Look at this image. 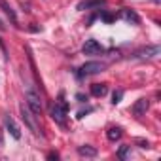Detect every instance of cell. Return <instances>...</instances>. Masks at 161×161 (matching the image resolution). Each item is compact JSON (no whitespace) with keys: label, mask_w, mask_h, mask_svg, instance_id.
I'll return each mask as SVG.
<instances>
[{"label":"cell","mask_w":161,"mask_h":161,"mask_svg":"<svg viewBox=\"0 0 161 161\" xmlns=\"http://www.w3.org/2000/svg\"><path fill=\"white\" fill-rule=\"evenodd\" d=\"M66 114H68V104H66V101H64V95L61 93V97H59V101L53 104V108H51V118L57 121V123H64V119H66Z\"/></svg>","instance_id":"6da1fadb"},{"label":"cell","mask_w":161,"mask_h":161,"mask_svg":"<svg viewBox=\"0 0 161 161\" xmlns=\"http://www.w3.org/2000/svg\"><path fill=\"white\" fill-rule=\"evenodd\" d=\"M25 101H27V106L31 108L32 114H36V116L42 114V99H40V95L36 93V89L29 87L27 93H25Z\"/></svg>","instance_id":"7a4b0ae2"},{"label":"cell","mask_w":161,"mask_h":161,"mask_svg":"<svg viewBox=\"0 0 161 161\" xmlns=\"http://www.w3.org/2000/svg\"><path fill=\"white\" fill-rule=\"evenodd\" d=\"M104 66H106V64H104V63H101V61H89V63H86V64L80 66V70H78V78L99 74V72H103V70H104Z\"/></svg>","instance_id":"3957f363"},{"label":"cell","mask_w":161,"mask_h":161,"mask_svg":"<svg viewBox=\"0 0 161 161\" xmlns=\"http://www.w3.org/2000/svg\"><path fill=\"white\" fill-rule=\"evenodd\" d=\"M21 118H23V121L29 125V129L34 133V135H40V127H38V123H36V114H32L31 112V108L29 106H25V104H21Z\"/></svg>","instance_id":"277c9868"},{"label":"cell","mask_w":161,"mask_h":161,"mask_svg":"<svg viewBox=\"0 0 161 161\" xmlns=\"http://www.w3.org/2000/svg\"><path fill=\"white\" fill-rule=\"evenodd\" d=\"M84 53L86 55H101V53H104V47L101 46V42H97L95 38H89V40H86V44H84Z\"/></svg>","instance_id":"5b68a950"},{"label":"cell","mask_w":161,"mask_h":161,"mask_svg":"<svg viewBox=\"0 0 161 161\" xmlns=\"http://www.w3.org/2000/svg\"><path fill=\"white\" fill-rule=\"evenodd\" d=\"M159 46H148V47H142V49H138L136 53H135V57H138V59H152V57H155V55H159Z\"/></svg>","instance_id":"8992f818"},{"label":"cell","mask_w":161,"mask_h":161,"mask_svg":"<svg viewBox=\"0 0 161 161\" xmlns=\"http://www.w3.org/2000/svg\"><path fill=\"white\" fill-rule=\"evenodd\" d=\"M148 108H150V101H148V99H138V101L133 104L131 110H133V114H135L136 118H142V116L148 112Z\"/></svg>","instance_id":"52a82bcc"},{"label":"cell","mask_w":161,"mask_h":161,"mask_svg":"<svg viewBox=\"0 0 161 161\" xmlns=\"http://www.w3.org/2000/svg\"><path fill=\"white\" fill-rule=\"evenodd\" d=\"M4 123H6V129L10 131V135H12L14 138H17V140H19V138H21V133H19V127L15 125L14 118H12V116H6V118H4Z\"/></svg>","instance_id":"ba28073f"},{"label":"cell","mask_w":161,"mask_h":161,"mask_svg":"<svg viewBox=\"0 0 161 161\" xmlns=\"http://www.w3.org/2000/svg\"><path fill=\"white\" fill-rule=\"evenodd\" d=\"M121 17L125 19V21H129V23H135V25H138L140 23V17H138V14L136 12H133V10H121Z\"/></svg>","instance_id":"9c48e42d"},{"label":"cell","mask_w":161,"mask_h":161,"mask_svg":"<svg viewBox=\"0 0 161 161\" xmlns=\"http://www.w3.org/2000/svg\"><path fill=\"white\" fill-rule=\"evenodd\" d=\"M104 6V0H86V2H80L78 10H89V8H101Z\"/></svg>","instance_id":"30bf717a"},{"label":"cell","mask_w":161,"mask_h":161,"mask_svg":"<svg viewBox=\"0 0 161 161\" xmlns=\"http://www.w3.org/2000/svg\"><path fill=\"white\" fill-rule=\"evenodd\" d=\"M0 8H2V10H4V14L12 19V23H14V25H17V15H15V12L12 10V6L6 2V0H0Z\"/></svg>","instance_id":"8fae6325"},{"label":"cell","mask_w":161,"mask_h":161,"mask_svg":"<svg viewBox=\"0 0 161 161\" xmlns=\"http://www.w3.org/2000/svg\"><path fill=\"white\" fill-rule=\"evenodd\" d=\"M108 93V86L106 84H93L91 86V95L93 97H104Z\"/></svg>","instance_id":"7c38bea8"},{"label":"cell","mask_w":161,"mask_h":161,"mask_svg":"<svg viewBox=\"0 0 161 161\" xmlns=\"http://www.w3.org/2000/svg\"><path fill=\"white\" fill-rule=\"evenodd\" d=\"M78 153L82 155V157H95L97 155V148H93L89 144H84V146L78 148Z\"/></svg>","instance_id":"4fadbf2b"},{"label":"cell","mask_w":161,"mask_h":161,"mask_svg":"<svg viewBox=\"0 0 161 161\" xmlns=\"http://www.w3.org/2000/svg\"><path fill=\"white\" fill-rule=\"evenodd\" d=\"M121 135H123L121 127H110V129L106 131V136H108V140H110V142L119 140V138H121Z\"/></svg>","instance_id":"5bb4252c"},{"label":"cell","mask_w":161,"mask_h":161,"mask_svg":"<svg viewBox=\"0 0 161 161\" xmlns=\"http://www.w3.org/2000/svg\"><path fill=\"white\" fill-rule=\"evenodd\" d=\"M121 97H123V91H121V89H118V91H114V95H112V103H114V104H118V103H121Z\"/></svg>","instance_id":"9a60e30c"},{"label":"cell","mask_w":161,"mask_h":161,"mask_svg":"<svg viewBox=\"0 0 161 161\" xmlns=\"http://www.w3.org/2000/svg\"><path fill=\"white\" fill-rule=\"evenodd\" d=\"M129 148H131V146H121V148H119V152H118V157L125 159V157H127V153H129Z\"/></svg>","instance_id":"2e32d148"},{"label":"cell","mask_w":161,"mask_h":161,"mask_svg":"<svg viewBox=\"0 0 161 161\" xmlns=\"http://www.w3.org/2000/svg\"><path fill=\"white\" fill-rule=\"evenodd\" d=\"M112 19H114V17H112L110 14H104V15H103V21H106V23H110Z\"/></svg>","instance_id":"e0dca14e"},{"label":"cell","mask_w":161,"mask_h":161,"mask_svg":"<svg viewBox=\"0 0 161 161\" xmlns=\"http://www.w3.org/2000/svg\"><path fill=\"white\" fill-rule=\"evenodd\" d=\"M138 144H140V148H150V144L144 142V140H138Z\"/></svg>","instance_id":"ac0fdd59"},{"label":"cell","mask_w":161,"mask_h":161,"mask_svg":"<svg viewBox=\"0 0 161 161\" xmlns=\"http://www.w3.org/2000/svg\"><path fill=\"white\" fill-rule=\"evenodd\" d=\"M47 157H49V159H57V157H59V155H57V153H53V152H51V153H49V155H47Z\"/></svg>","instance_id":"d6986e66"},{"label":"cell","mask_w":161,"mask_h":161,"mask_svg":"<svg viewBox=\"0 0 161 161\" xmlns=\"http://www.w3.org/2000/svg\"><path fill=\"white\" fill-rule=\"evenodd\" d=\"M4 29H6V25L2 23V19H0V31H4Z\"/></svg>","instance_id":"ffe728a7"},{"label":"cell","mask_w":161,"mask_h":161,"mask_svg":"<svg viewBox=\"0 0 161 161\" xmlns=\"http://www.w3.org/2000/svg\"><path fill=\"white\" fill-rule=\"evenodd\" d=\"M153 2H155V4H159V0H153Z\"/></svg>","instance_id":"44dd1931"}]
</instances>
